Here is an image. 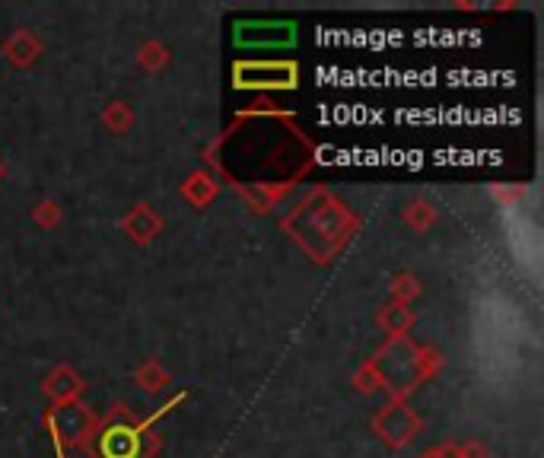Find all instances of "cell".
Wrapping results in <instances>:
<instances>
[{"instance_id": "1", "label": "cell", "mask_w": 544, "mask_h": 458, "mask_svg": "<svg viewBox=\"0 0 544 458\" xmlns=\"http://www.w3.org/2000/svg\"><path fill=\"white\" fill-rule=\"evenodd\" d=\"M280 229H284L287 239L300 245L303 255L312 264L328 268V264L357 239L360 217L335 195V191L319 185V188H309L300 198V204L280 220Z\"/></svg>"}, {"instance_id": "2", "label": "cell", "mask_w": 544, "mask_h": 458, "mask_svg": "<svg viewBox=\"0 0 544 458\" xmlns=\"http://www.w3.org/2000/svg\"><path fill=\"white\" fill-rule=\"evenodd\" d=\"M160 449L163 436L144 417L131 414L125 404H115L109 414L99 417L96 433L86 446L93 458H156Z\"/></svg>"}, {"instance_id": "3", "label": "cell", "mask_w": 544, "mask_h": 458, "mask_svg": "<svg viewBox=\"0 0 544 458\" xmlns=\"http://www.w3.org/2000/svg\"><path fill=\"white\" fill-rule=\"evenodd\" d=\"M99 414L86 408V401H70V404H48L42 411V427L55 446L58 458H67V452H80L90 446L96 433Z\"/></svg>"}, {"instance_id": "4", "label": "cell", "mask_w": 544, "mask_h": 458, "mask_svg": "<svg viewBox=\"0 0 544 458\" xmlns=\"http://www.w3.org/2000/svg\"><path fill=\"white\" fill-rule=\"evenodd\" d=\"M300 86V64L290 58H265V61H236L233 64V90L242 93H290Z\"/></svg>"}, {"instance_id": "5", "label": "cell", "mask_w": 544, "mask_h": 458, "mask_svg": "<svg viewBox=\"0 0 544 458\" xmlns=\"http://www.w3.org/2000/svg\"><path fill=\"white\" fill-rule=\"evenodd\" d=\"M373 433L385 449H408L414 439L424 433V417H420L408 398H389L373 417Z\"/></svg>"}, {"instance_id": "6", "label": "cell", "mask_w": 544, "mask_h": 458, "mask_svg": "<svg viewBox=\"0 0 544 458\" xmlns=\"http://www.w3.org/2000/svg\"><path fill=\"white\" fill-rule=\"evenodd\" d=\"M236 48L249 51H274V48H293L296 45V23L287 20H242L233 26Z\"/></svg>"}, {"instance_id": "7", "label": "cell", "mask_w": 544, "mask_h": 458, "mask_svg": "<svg viewBox=\"0 0 544 458\" xmlns=\"http://www.w3.org/2000/svg\"><path fill=\"white\" fill-rule=\"evenodd\" d=\"M296 182H268V179H255V182H245V185H233L236 195L242 198V204L252 210V214L265 217L271 210L284 201Z\"/></svg>"}, {"instance_id": "8", "label": "cell", "mask_w": 544, "mask_h": 458, "mask_svg": "<svg viewBox=\"0 0 544 458\" xmlns=\"http://www.w3.org/2000/svg\"><path fill=\"white\" fill-rule=\"evenodd\" d=\"M118 229L128 236V242L140 245V249H147V245L166 229V220L156 214L150 204H134L128 214H121Z\"/></svg>"}, {"instance_id": "9", "label": "cell", "mask_w": 544, "mask_h": 458, "mask_svg": "<svg viewBox=\"0 0 544 458\" xmlns=\"http://www.w3.org/2000/svg\"><path fill=\"white\" fill-rule=\"evenodd\" d=\"M42 392L48 395L51 404H70V401H80L86 392V379L77 373L70 363H58L51 373L42 379Z\"/></svg>"}, {"instance_id": "10", "label": "cell", "mask_w": 544, "mask_h": 458, "mask_svg": "<svg viewBox=\"0 0 544 458\" xmlns=\"http://www.w3.org/2000/svg\"><path fill=\"white\" fill-rule=\"evenodd\" d=\"M0 55H4V61L10 67L29 70L32 64H39V58L45 55V45L32 29H16L13 35H7L4 45H0Z\"/></svg>"}, {"instance_id": "11", "label": "cell", "mask_w": 544, "mask_h": 458, "mask_svg": "<svg viewBox=\"0 0 544 458\" xmlns=\"http://www.w3.org/2000/svg\"><path fill=\"white\" fill-rule=\"evenodd\" d=\"M179 195H182L191 207H195V210H207L210 204L217 201V195H220V182H217V175H214V172L195 169V172L188 175V179H182Z\"/></svg>"}, {"instance_id": "12", "label": "cell", "mask_w": 544, "mask_h": 458, "mask_svg": "<svg viewBox=\"0 0 544 458\" xmlns=\"http://www.w3.org/2000/svg\"><path fill=\"white\" fill-rule=\"evenodd\" d=\"M417 325V315L411 312V306H398V303H385L376 312V328L385 331V338H411V331Z\"/></svg>"}, {"instance_id": "13", "label": "cell", "mask_w": 544, "mask_h": 458, "mask_svg": "<svg viewBox=\"0 0 544 458\" xmlns=\"http://www.w3.org/2000/svg\"><path fill=\"white\" fill-rule=\"evenodd\" d=\"M134 382H137V389H140V392L153 398V395H163V392L169 389L172 376H169V369H166L160 360L147 357L144 363H140V366L134 369Z\"/></svg>"}, {"instance_id": "14", "label": "cell", "mask_w": 544, "mask_h": 458, "mask_svg": "<svg viewBox=\"0 0 544 458\" xmlns=\"http://www.w3.org/2000/svg\"><path fill=\"white\" fill-rule=\"evenodd\" d=\"M401 220H405V226L414 229V233H430L436 220H440V210H436V204H430L427 198H414L411 204H405V210H401Z\"/></svg>"}, {"instance_id": "15", "label": "cell", "mask_w": 544, "mask_h": 458, "mask_svg": "<svg viewBox=\"0 0 544 458\" xmlns=\"http://www.w3.org/2000/svg\"><path fill=\"white\" fill-rule=\"evenodd\" d=\"M102 128L109 131V134H128L134 128V109H131V102L125 99H112V102H105V109H102Z\"/></svg>"}, {"instance_id": "16", "label": "cell", "mask_w": 544, "mask_h": 458, "mask_svg": "<svg viewBox=\"0 0 544 458\" xmlns=\"http://www.w3.org/2000/svg\"><path fill=\"white\" fill-rule=\"evenodd\" d=\"M137 64L144 67L147 74H163V70L172 64V51L160 39H147V42H140V48H137Z\"/></svg>"}, {"instance_id": "17", "label": "cell", "mask_w": 544, "mask_h": 458, "mask_svg": "<svg viewBox=\"0 0 544 458\" xmlns=\"http://www.w3.org/2000/svg\"><path fill=\"white\" fill-rule=\"evenodd\" d=\"M354 389L360 392V395H366V398H373L376 392H385L389 395V382H385V376L379 373V366L373 363V357H366L360 366H357V373H354Z\"/></svg>"}, {"instance_id": "18", "label": "cell", "mask_w": 544, "mask_h": 458, "mask_svg": "<svg viewBox=\"0 0 544 458\" xmlns=\"http://www.w3.org/2000/svg\"><path fill=\"white\" fill-rule=\"evenodd\" d=\"M420 293H424V287H420L417 274H411V271H398V274H392V277H389V296H392L389 303L411 306Z\"/></svg>"}, {"instance_id": "19", "label": "cell", "mask_w": 544, "mask_h": 458, "mask_svg": "<svg viewBox=\"0 0 544 458\" xmlns=\"http://www.w3.org/2000/svg\"><path fill=\"white\" fill-rule=\"evenodd\" d=\"M417 376L420 382H430L436 373H443V366H446V357H443V350L436 347V344H417Z\"/></svg>"}, {"instance_id": "20", "label": "cell", "mask_w": 544, "mask_h": 458, "mask_svg": "<svg viewBox=\"0 0 544 458\" xmlns=\"http://www.w3.org/2000/svg\"><path fill=\"white\" fill-rule=\"evenodd\" d=\"M32 223L39 229H58L64 223V207L55 198H45L32 207Z\"/></svg>"}, {"instance_id": "21", "label": "cell", "mask_w": 544, "mask_h": 458, "mask_svg": "<svg viewBox=\"0 0 544 458\" xmlns=\"http://www.w3.org/2000/svg\"><path fill=\"white\" fill-rule=\"evenodd\" d=\"M490 195H494L500 204H519L525 195H529V185H497V188H490Z\"/></svg>"}, {"instance_id": "22", "label": "cell", "mask_w": 544, "mask_h": 458, "mask_svg": "<svg viewBox=\"0 0 544 458\" xmlns=\"http://www.w3.org/2000/svg\"><path fill=\"white\" fill-rule=\"evenodd\" d=\"M417 458H459V443H440V446H430L424 449Z\"/></svg>"}, {"instance_id": "23", "label": "cell", "mask_w": 544, "mask_h": 458, "mask_svg": "<svg viewBox=\"0 0 544 458\" xmlns=\"http://www.w3.org/2000/svg\"><path fill=\"white\" fill-rule=\"evenodd\" d=\"M459 455L462 458H490V449L478 439H468V443H459Z\"/></svg>"}, {"instance_id": "24", "label": "cell", "mask_w": 544, "mask_h": 458, "mask_svg": "<svg viewBox=\"0 0 544 458\" xmlns=\"http://www.w3.org/2000/svg\"><path fill=\"white\" fill-rule=\"evenodd\" d=\"M4 179H7V160L0 156V182H4Z\"/></svg>"}]
</instances>
